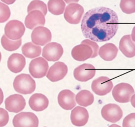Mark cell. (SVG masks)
<instances>
[{
    "mask_svg": "<svg viewBox=\"0 0 135 127\" xmlns=\"http://www.w3.org/2000/svg\"><path fill=\"white\" fill-rule=\"evenodd\" d=\"M1 43L4 49L12 51L17 49L22 44V39L13 40L8 38L5 35H3L1 39Z\"/></svg>",
    "mask_w": 135,
    "mask_h": 127,
    "instance_id": "26",
    "label": "cell"
},
{
    "mask_svg": "<svg viewBox=\"0 0 135 127\" xmlns=\"http://www.w3.org/2000/svg\"><path fill=\"white\" fill-rule=\"evenodd\" d=\"M25 31L24 25L18 20H11L5 26V35L9 39L16 40L21 39Z\"/></svg>",
    "mask_w": 135,
    "mask_h": 127,
    "instance_id": "6",
    "label": "cell"
},
{
    "mask_svg": "<svg viewBox=\"0 0 135 127\" xmlns=\"http://www.w3.org/2000/svg\"><path fill=\"white\" fill-rule=\"evenodd\" d=\"M1 1L3 3H6V4H8V5L12 4L16 1V0H1Z\"/></svg>",
    "mask_w": 135,
    "mask_h": 127,
    "instance_id": "35",
    "label": "cell"
},
{
    "mask_svg": "<svg viewBox=\"0 0 135 127\" xmlns=\"http://www.w3.org/2000/svg\"><path fill=\"white\" fill-rule=\"evenodd\" d=\"M7 67L13 73H18L24 68L26 64L25 58L20 54H12L7 60Z\"/></svg>",
    "mask_w": 135,
    "mask_h": 127,
    "instance_id": "19",
    "label": "cell"
},
{
    "mask_svg": "<svg viewBox=\"0 0 135 127\" xmlns=\"http://www.w3.org/2000/svg\"><path fill=\"white\" fill-rule=\"evenodd\" d=\"M93 94L88 90H82L75 96L76 102L80 106L88 107L94 102Z\"/></svg>",
    "mask_w": 135,
    "mask_h": 127,
    "instance_id": "23",
    "label": "cell"
},
{
    "mask_svg": "<svg viewBox=\"0 0 135 127\" xmlns=\"http://www.w3.org/2000/svg\"><path fill=\"white\" fill-rule=\"evenodd\" d=\"M118 49L112 43H107L102 46L99 50L98 55L105 61H112L117 56Z\"/></svg>",
    "mask_w": 135,
    "mask_h": 127,
    "instance_id": "22",
    "label": "cell"
},
{
    "mask_svg": "<svg viewBox=\"0 0 135 127\" xmlns=\"http://www.w3.org/2000/svg\"><path fill=\"white\" fill-rule=\"evenodd\" d=\"M95 67L90 64H83L76 67L73 71L74 78L80 82H86L95 75Z\"/></svg>",
    "mask_w": 135,
    "mask_h": 127,
    "instance_id": "12",
    "label": "cell"
},
{
    "mask_svg": "<svg viewBox=\"0 0 135 127\" xmlns=\"http://www.w3.org/2000/svg\"><path fill=\"white\" fill-rule=\"evenodd\" d=\"M108 127H121V126L119 125L116 124H112L109 125Z\"/></svg>",
    "mask_w": 135,
    "mask_h": 127,
    "instance_id": "38",
    "label": "cell"
},
{
    "mask_svg": "<svg viewBox=\"0 0 135 127\" xmlns=\"http://www.w3.org/2000/svg\"><path fill=\"white\" fill-rule=\"evenodd\" d=\"M13 85L17 92L23 94L33 93L36 88L35 80L30 75L26 73H21L16 76Z\"/></svg>",
    "mask_w": 135,
    "mask_h": 127,
    "instance_id": "2",
    "label": "cell"
},
{
    "mask_svg": "<svg viewBox=\"0 0 135 127\" xmlns=\"http://www.w3.org/2000/svg\"><path fill=\"white\" fill-rule=\"evenodd\" d=\"M25 25L26 28L33 29L40 26H43L45 23V16L39 10H33L28 13L25 19Z\"/></svg>",
    "mask_w": 135,
    "mask_h": 127,
    "instance_id": "17",
    "label": "cell"
},
{
    "mask_svg": "<svg viewBox=\"0 0 135 127\" xmlns=\"http://www.w3.org/2000/svg\"><path fill=\"white\" fill-rule=\"evenodd\" d=\"M49 99L42 93H34L31 96L28 100L31 109L35 111H42L46 109L49 105Z\"/></svg>",
    "mask_w": 135,
    "mask_h": 127,
    "instance_id": "20",
    "label": "cell"
},
{
    "mask_svg": "<svg viewBox=\"0 0 135 127\" xmlns=\"http://www.w3.org/2000/svg\"><path fill=\"white\" fill-rule=\"evenodd\" d=\"M82 44H85L89 45L93 50V54L91 57V58H93L96 57L98 55V52L99 50V47L98 44L92 40L89 39H85L81 41Z\"/></svg>",
    "mask_w": 135,
    "mask_h": 127,
    "instance_id": "30",
    "label": "cell"
},
{
    "mask_svg": "<svg viewBox=\"0 0 135 127\" xmlns=\"http://www.w3.org/2000/svg\"><path fill=\"white\" fill-rule=\"evenodd\" d=\"M10 15L11 11L9 7L4 3L0 2V23L6 22Z\"/></svg>",
    "mask_w": 135,
    "mask_h": 127,
    "instance_id": "29",
    "label": "cell"
},
{
    "mask_svg": "<svg viewBox=\"0 0 135 127\" xmlns=\"http://www.w3.org/2000/svg\"><path fill=\"white\" fill-rule=\"evenodd\" d=\"M113 86V82L109 77L101 76L92 81L91 89L95 94L103 96L109 93L112 90Z\"/></svg>",
    "mask_w": 135,
    "mask_h": 127,
    "instance_id": "8",
    "label": "cell"
},
{
    "mask_svg": "<svg viewBox=\"0 0 135 127\" xmlns=\"http://www.w3.org/2000/svg\"><path fill=\"white\" fill-rule=\"evenodd\" d=\"M101 113L105 120L111 123L119 121L123 115L121 108L114 103H109L104 105L101 109Z\"/></svg>",
    "mask_w": 135,
    "mask_h": 127,
    "instance_id": "9",
    "label": "cell"
},
{
    "mask_svg": "<svg viewBox=\"0 0 135 127\" xmlns=\"http://www.w3.org/2000/svg\"><path fill=\"white\" fill-rule=\"evenodd\" d=\"M9 115L6 110L0 108V127L5 126L8 122Z\"/></svg>",
    "mask_w": 135,
    "mask_h": 127,
    "instance_id": "32",
    "label": "cell"
},
{
    "mask_svg": "<svg viewBox=\"0 0 135 127\" xmlns=\"http://www.w3.org/2000/svg\"><path fill=\"white\" fill-rule=\"evenodd\" d=\"M4 99V94L2 90V89L0 88V105L2 103Z\"/></svg>",
    "mask_w": 135,
    "mask_h": 127,
    "instance_id": "36",
    "label": "cell"
},
{
    "mask_svg": "<svg viewBox=\"0 0 135 127\" xmlns=\"http://www.w3.org/2000/svg\"><path fill=\"white\" fill-rule=\"evenodd\" d=\"M57 101L60 106L66 110L73 109L76 103L75 94L69 89H64L59 92Z\"/></svg>",
    "mask_w": 135,
    "mask_h": 127,
    "instance_id": "15",
    "label": "cell"
},
{
    "mask_svg": "<svg viewBox=\"0 0 135 127\" xmlns=\"http://www.w3.org/2000/svg\"><path fill=\"white\" fill-rule=\"evenodd\" d=\"M47 8L51 14L59 15L64 12L65 3L63 0H49Z\"/></svg>",
    "mask_w": 135,
    "mask_h": 127,
    "instance_id": "25",
    "label": "cell"
},
{
    "mask_svg": "<svg viewBox=\"0 0 135 127\" xmlns=\"http://www.w3.org/2000/svg\"><path fill=\"white\" fill-rule=\"evenodd\" d=\"M84 13V8L80 4L76 3H70L65 7L64 17L71 24H79Z\"/></svg>",
    "mask_w": 135,
    "mask_h": 127,
    "instance_id": "5",
    "label": "cell"
},
{
    "mask_svg": "<svg viewBox=\"0 0 135 127\" xmlns=\"http://www.w3.org/2000/svg\"><path fill=\"white\" fill-rule=\"evenodd\" d=\"M44 127H46V126H44Z\"/></svg>",
    "mask_w": 135,
    "mask_h": 127,
    "instance_id": "40",
    "label": "cell"
},
{
    "mask_svg": "<svg viewBox=\"0 0 135 127\" xmlns=\"http://www.w3.org/2000/svg\"><path fill=\"white\" fill-rule=\"evenodd\" d=\"M119 48L126 57L132 58L135 56V43L132 40L130 35H126L121 38Z\"/></svg>",
    "mask_w": 135,
    "mask_h": 127,
    "instance_id": "21",
    "label": "cell"
},
{
    "mask_svg": "<svg viewBox=\"0 0 135 127\" xmlns=\"http://www.w3.org/2000/svg\"><path fill=\"white\" fill-rule=\"evenodd\" d=\"M1 58H2V55H1V53L0 52V62H1Z\"/></svg>",
    "mask_w": 135,
    "mask_h": 127,
    "instance_id": "39",
    "label": "cell"
},
{
    "mask_svg": "<svg viewBox=\"0 0 135 127\" xmlns=\"http://www.w3.org/2000/svg\"><path fill=\"white\" fill-rule=\"evenodd\" d=\"M119 6L121 10L126 14L135 13V0H121Z\"/></svg>",
    "mask_w": 135,
    "mask_h": 127,
    "instance_id": "28",
    "label": "cell"
},
{
    "mask_svg": "<svg viewBox=\"0 0 135 127\" xmlns=\"http://www.w3.org/2000/svg\"><path fill=\"white\" fill-rule=\"evenodd\" d=\"M49 69V64L46 59L39 57L32 60L29 64L30 75L35 78H41L45 76Z\"/></svg>",
    "mask_w": 135,
    "mask_h": 127,
    "instance_id": "7",
    "label": "cell"
},
{
    "mask_svg": "<svg viewBox=\"0 0 135 127\" xmlns=\"http://www.w3.org/2000/svg\"><path fill=\"white\" fill-rule=\"evenodd\" d=\"M130 101L131 104L132 105V107L135 108V93L132 96Z\"/></svg>",
    "mask_w": 135,
    "mask_h": 127,
    "instance_id": "33",
    "label": "cell"
},
{
    "mask_svg": "<svg viewBox=\"0 0 135 127\" xmlns=\"http://www.w3.org/2000/svg\"><path fill=\"white\" fill-rule=\"evenodd\" d=\"M89 113L88 110L82 107H75L71 112L70 119L71 123L76 126L85 125L89 120Z\"/></svg>",
    "mask_w": 135,
    "mask_h": 127,
    "instance_id": "16",
    "label": "cell"
},
{
    "mask_svg": "<svg viewBox=\"0 0 135 127\" xmlns=\"http://www.w3.org/2000/svg\"><path fill=\"white\" fill-rule=\"evenodd\" d=\"M33 10H39L42 12L44 16H45L47 12V9L46 4L40 0H33L31 1L27 6V13Z\"/></svg>",
    "mask_w": 135,
    "mask_h": 127,
    "instance_id": "27",
    "label": "cell"
},
{
    "mask_svg": "<svg viewBox=\"0 0 135 127\" xmlns=\"http://www.w3.org/2000/svg\"><path fill=\"white\" fill-rule=\"evenodd\" d=\"M68 71V66L65 63L57 61L49 68L46 77L52 82H56L63 79L66 75Z\"/></svg>",
    "mask_w": 135,
    "mask_h": 127,
    "instance_id": "13",
    "label": "cell"
},
{
    "mask_svg": "<svg viewBox=\"0 0 135 127\" xmlns=\"http://www.w3.org/2000/svg\"><path fill=\"white\" fill-rule=\"evenodd\" d=\"M5 105L6 109L9 112L18 113L24 109L26 101L22 95L13 94L6 98Z\"/></svg>",
    "mask_w": 135,
    "mask_h": 127,
    "instance_id": "14",
    "label": "cell"
},
{
    "mask_svg": "<svg viewBox=\"0 0 135 127\" xmlns=\"http://www.w3.org/2000/svg\"><path fill=\"white\" fill-rule=\"evenodd\" d=\"M67 4H70V3H78L79 0H63Z\"/></svg>",
    "mask_w": 135,
    "mask_h": 127,
    "instance_id": "37",
    "label": "cell"
},
{
    "mask_svg": "<svg viewBox=\"0 0 135 127\" xmlns=\"http://www.w3.org/2000/svg\"><path fill=\"white\" fill-rule=\"evenodd\" d=\"M63 54V48L61 44L56 42L47 44L42 49V56L47 61L59 60Z\"/></svg>",
    "mask_w": 135,
    "mask_h": 127,
    "instance_id": "10",
    "label": "cell"
},
{
    "mask_svg": "<svg viewBox=\"0 0 135 127\" xmlns=\"http://www.w3.org/2000/svg\"><path fill=\"white\" fill-rule=\"evenodd\" d=\"M112 94L114 99L118 102L127 103L130 101L132 96L134 94V90L131 84L122 82L114 86Z\"/></svg>",
    "mask_w": 135,
    "mask_h": 127,
    "instance_id": "3",
    "label": "cell"
},
{
    "mask_svg": "<svg viewBox=\"0 0 135 127\" xmlns=\"http://www.w3.org/2000/svg\"><path fill=\"white\" fill-rule=\"evenodd\" d=\"M93 54L92 48L88 45L81 43L74 46L71 50L72 58L79 61H83L91 58Z\"/></svg>",
    "mask_w": 135,
    "mask_h": 127,
    "instance_id": "18",
    "label": "cell"
},
{
    "mask_svg": "<svg viewBox=\"0 0 135 127\" xmlns=\"http://www.w3.org/2000/svg\"><path fill=\"white\" fill-rule=\"evenodd\" d=\"M52 34L46 27L40 26L35 27L31 34V40L36 45L44 46L51 41Z\"/></svg>",
    "mask_w": 135,
    "mask_h": 127,
    "instance_id": "11",
    "label": "cell"
},
{
    "mask_svg": "<svg viewBox=\"0 0 135 127\" xmlns=\"http://www.w3.org/2000/svg\"><path fill=\"white\" fill-rule=\"evenodd\" d=\"M41 51V46L36 45L32 42L26 43L22 47V54L25 57L28 58H34L39 56Z\"/></svg>",
    "mask_w": 135,
    "mask_h": 127,
    "instance_id": "24",
    "label": "cell"
},
{
    "mask_svg": "<svg viewBox=\"0 0 135 127\" xmlns=\"http://www.w3.org/2000/svg\"><path fill=\"white\" fill-rule=\"evenodd\" d=\"M14 127H38V119L33 112H21L13 118Z\"/></svg>",
    "mask_w": 135,
    "mask_h": 127,
    "instance_id": "4",
    "label": "cell"
},
{
    "mask_svg": "<svg viewBox=\"0 0 135 127\" xmlns=\"http://www.w3.org/2000/svg\"><path fill=\"white\" fill-rule=\"evenodd\" d=\"M122 127H135V113H130L124 118Z\"/></svg>",
    "mask_w": 135,
    "mask_h": 127,
    "instance_id": "31",
    "label": "cell"
},
{
    "mask_svg": "<svg viewBox=\"0 0 135 127\" xmlns=\"http://www.w3.org/2000/svg\"><path fill=\"white\" fill-rule=\"evenodd\" d=\"M130 35L132 40L135 43V26L133 27L131 31V34Z\"/></svg>",
    "mask_w": 135,
    "mask_h": 127,
    "instance_id": "34",
    "label": "cell"
},
{
    "mask_svg": "<svg viewBox=\"0 0 135 127\" xmlns=\"http://www.w3.org/2000/svg\"><path fill=\"white\" fill-rule=\"evenodd\" d=\"M118 27L117 14L105 7L94 8L86 12L81 24L83 36L95 42L109 40L116 34Z\"/></svg>",
    "mask_w": 135,
    "mask_h": 127,
    "instance_id": "1",
    "label": "cell"
}]
</instances>
